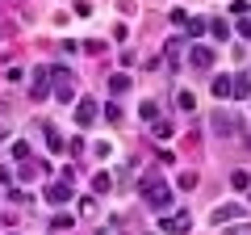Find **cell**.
<instances>
[{
    "label": "cell",
    "mask_w": 251,
    "mask_h": 235,
    "mask_svg": "<svg viewBox=\"0 0 251 235\" xmlns=\"http://www.w3.org/2000/svg\"><path fill=\"white\" fill-rule=\"evenodd\" d=\"M54 76H59V88H54V97H59V101H72V80H67V72L59 67Z\"/></svg>",
    "instance_id": "ba28073f"
},
{
    "label": "cell",
    "mask_w": 251,
    "mask_h": 235,
    "mask_svg": "<svg viewBox=\"0 0 251 235\" xmlns=\"http://www.w3.org/2000/svg\"><path fill=\"white\" fill-rule=\"evenodd\" d=\"M234 97H251V76H239L234 80Z\"/></svg>",
    "instance_id": "7c38bea8"
},
{
    "label": "cell",
    "mask_w": 251,
    "mask_h": 235,
    "mask_svg": "<svg viewBox=\"0 0 251 235\" xmlns=\"http://www.w3.org/2000/svg\"><path fill=\"white\" fill-rule=\"evenodd\" d=\"M188 227H193V214H188V210H176V214H159V231H168V235H184Z\"/></svg>",
    "instance_id": "7a4b0ae2"
},
{
    "label": "cell",
    "mask_w": 251,
    "mask_h": 235,
    "mask_svg": "<svg viewBox=\"0 0 251 235\" xmlns=\"http://www.w3.org/2000/svg\"><path fill=\"white\" fill-rule=\"evenodd\" d=\"M46 88H50V67H34V84H29V92L42 101V97H46Z\"/></svg>",
    "instance_id": "277c9868"
},
{
    "label": "cell",
    "mask_w": 251,
    "mask_h": 235,
    "mask_svg": "<svg viewBox=\"0 0 251 235\" xmlns=\"http://www.w3.org/2000/svg\"><path fill=\"white\" fill-rule=\"evenodd\" d=\"M230 185H234V189H251V176H247V172H234Z\"/></svg>",
    "instance_id": "9a60e30c"
},
{
    "label": "cell",
    "mask_w": 251,
    "mask_h": 235,
    "mask_svg": "<svg viewBox=\"0 0 251 235\" xmlns=\"http://www.w3.org/2000/svg\"><path fill=\"white\" fill-rule=\"evenodd\" d=\"M214 126H218V130H234V126H239V122H234L230 114H218V118H214Z\"/></svg>",
    "instance_id": "5bb4252c"
},
{
    "label": "cell",
    "mask_w": 251,
    "mask_h": 235,
    "mask_svg": "<svg viewBox=\"0 0 251 235\" xmlns=\"http://www.w3.org/2000/svg\"><path fill=\"white\" fill-rule=\"evenodd\" d=\"M0 185H9V168H0Z\"/></svg>",
    "instance_id": "d6986e66"
},
{
    "label": "cell",
    "mask_w": 251,
    "mask_h": 235,
    "mask_svg": "<svg viewBox=\"0 0 251 235\" xmlns=\"http://www.w3.org/2000/svg\"><path fill=\"white\" fill-rule=\"evenodd\" d=\"M46 202H54V206L72 202V181H54V185H46Z\"/></svg>",
    "instance_id": "3957f363"
},
{
    "label": "cell",
    "mask_w": 251,
    "mask_h": 235,
    "mask_svg": "<svg viewBox=\"0 0 251 235\" xmlns=\"http://www.w3.org/2000/svg\"><path fill=\"white\" fill-rule=\"evenodd\" d=\"M230 218H243V206H218L214 210V223H230Z\"/></svg>",
    "instance_id": "8992f818"
},
{
    "label": "cell",
    "mask_w": 251,
    "mask_h": 235,
    "mask_svg": "<svg viewBox=\"0 0 251 235\" xmlns=\"http://www.w3.org/2000/svg\"><path fill=\"white\" fill-rule=\"evenodd\" d=\"M176 105H180V109H193V105H197V97H193L188 88H180V92H176Z\"/></svg>",
    "instance_id": "4fadbf2b"
},
{
    "label": "cell",
    "mask_w": 251,
    "mask_h": 235,
    "mask_svg": "<svg viewBox=\"0 0 251 235\" xmlns=\"http://www.w3.org/2000/svg\"><path fill=\"white\" fill-rule=\"evenodd\" d=\"M138 189H143L147 206H151V210H159V214L172 206V189L163 185V176H143V181H138Z\"/></svg>",
    "instance_id": "6da1fadb"
},
{
    "label": "cell",
    "mask_w": 251,
    "mask_h": 235,
    "mask_svg": "<svg viewBox=\"0 0 251 235\" xmlns=\"http://www.w3.org/2000/svg\"><path fill=\"white\" fill-rule=\"evenodd\" d=\"M46 143H50V151H67V139H63L54 126H46Z\"/></svg>",
    "instance_id": "9c48e42d"
},
{
    "label": "cell",
    "mask_w": 251,
    "mask_h": 235,
    "mask_svg": "<svg viewBox=\"0 0 251 235\" xmlns=\"http://www.w3.org/2000/svg\"><path fill=\"white\" fill-rule=\"evenodd\" d=\"M205 34V21H188V38H201Z\"/></svg>",
    "instance_id": "ac0fdd59"
},
{
    "label": "cell",
    "mask_w": 251,
    "mask_h": 235,
    "mask_svg": "<svg viewBox=\"0 0 251 235\" xmlns=\"http://www.w3.org/2000/svg\"><path fill=\"white\" fill-rule=\"evenodd\" d=\"M188 63L193 67H214V51H209V46H193V51H188Z\"/></svg>",
    "instance_id": "5b68a950"
},
{
    "label": "cell",
    "mask_w": 251,
    "mask_h": 235,
    "mask_svg": "<svg viewBox=\"0 0 251 235\" xmlns=\"http://www.w3.org/2000/svg\"><path fill=\"white\" fill-rule=\"evenodd\" d=\"M92 118H97V105H92V101H80V109H75V122H80V126H88Z\"/></svg>",
    "instance_id": "52a82bcc"
},
{
    "label": "cell",
    "mask_w": 251,
    "mask_h": 235,
    "mask_svg": "<svg viewBox=\"0 0 251 235\" xmlns=\"http://www.w3.org/2000/svg\"><path fill=\"white\" fill-rule=\"evenodd\" d=\"M180 189H197V172H180Z\"/></svg>",
    "instance_id": "2e32d148"
},
{
    "label": "cell",
    "mask_w": 251,
    "mask_h": 235,
    "mask_svg": "<svg viewBox=\"0 0 251 235\" xmlns=\"http://www.w3.org/2000/svg\"><path fill=\"white\" fill-rule=\"evenodd\" d=\"M109 185H113V181H109V176H105V172H100V176H97V181H92V189H97V193H109Z\"/></svg>",
    "instance_id": "e0dca14e"
},
{
    "label": "cell",
    "mask_w": 251,
    "mask_h": 235,
    "mask_svg": "<svg viewBox=\"0 0 251 235\" xmlns=\"http://www.w3.org/2000/svg\"><path fill=\"white\" fill-rule=\"evenodd\" d=\"M230 92H234V80L230 76H218L214 80V97H230Z\"/></svg>",
    "instance_id": "30bf717a"
},
{
    "label": "cell",
    "mask_w": 251,
    "mask_h": 235,
    "mask_svg": "<svg viewBox=\"0 0 251 235\" xmlns=\"http://www.w3.org/2000/svg\"><path fill=\"white\" fill-rule=\"evenodd\" d=\"M126 88H130V76H122V72H117L113 80H109V92H126Z\"/></svg>",
    "instance_id": "8fae6325"
}]
</instances>
